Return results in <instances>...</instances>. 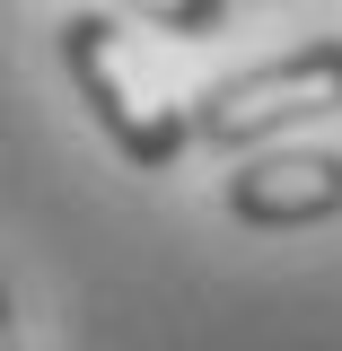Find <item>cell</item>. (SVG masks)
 I'll return each instance as SVG.
<instances>
[{"label": "cell", "instance_id": "6da1fadb", "mask_svg": "<svg viewBox=\"0 0 342 351\" xmlns=\"http://www.w3.org/2000/svg\"><path fill=\"white\" fill-rule=\"evenodd\" d=\"M53 36H62V71H71V88L88 97L97 132H106V141H114L141 176H167L175 158L193 149V114L167 97V80L141 62V44H132L114 18L71 9Z\"/></svg>", "mask_w": 342, "mask_h": 351}, {"label": "cell", "instance_id": "7a4b0ae2", "mask_svg": "<svg viewBox=\"0 0 342 351\" xmlns=\"http://www.w3.org/2000/svg\"><path fill=\"white\" fill-rule=\"evenodd\" d=\"M184 114H193V141H211V149H263L290 123L342 114V36H316L281 62H255V71H228Z\"/></svg>", "mask_w": 342, "mask_h": 351}, {"label": "cell", "instance_id": "3957f363", "mask_svg": "<svg viewBox=\"0 0 342 351\" xmlns=\"http://www.w3.org/2000/svg\"><path fill=\"white\" fill-rule=\"evenodd\" d=\"M334 211H342L334 149H255L228 176V219H246V228H316Z\"/></svg>", "mask_w": 342, "mask_h": 351}, {"label": "cell", "instance_id": "277c9868", "mask_svg": "<svg viewBox=\"0 0 342 351\" xmlns=\"http://www.w3.org/2000/svg\"><path fill=\"white\" fill-rule=\"evenodd\" d=\"M123 9H141L167 36H219V18H228V0H123Z\"/></svg>", "mask_w": 342, "mask_h": 351}, {"label": "cell", "instance_id": "5b68a950", "mask_svg": "<svg viewBox=\"0 0 342 351\" xmlns=\"http://www.w3.org/2000/svg\"><path fill=\"white\" fill-rule=\"evenodd\" d=\"M0 351H18V316H9V290H0Z\"/></svg>", "mask_w": 342, "mask_h": 351}]
</instances>
